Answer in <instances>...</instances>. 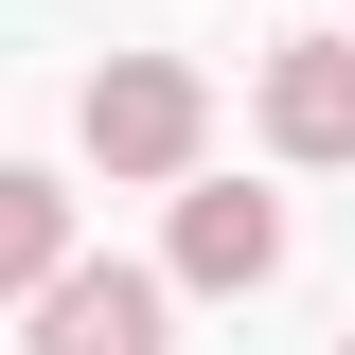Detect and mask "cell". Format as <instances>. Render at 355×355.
<instances>
[{
    "label": "cell",
    "instance_id": "obj_4",
    "mask_svg": "<svg viewBox=\"0 0 355 355\" xmlns=\"http://www.w3.org/2000/svg\"><path fill=\"white\" fill-rule=\"evenodd\" d=\"M249 107H266V142H284V160L338 178V160H355V18H338V36H284Z\"/></svg>",
    "mask_w": 355,
    "mask_h": 355
},
{
    "label": "cell",
    "instance_id": "obj_1",
    "mask_svg": "<svg viewBox=\"0 0 355 355\" xmlns=\"http://www.w3.org/2000/svg\"><path fill=\"white\" fill-rule=\"evenodd\" d=\"M71 142H89L107 178H196V142H214L196 53H107V71L71 89Z\"/></svg>",
    "mask_w": 355,
    "mask_h": 355
},
{
    "label": "cell",
    "instance_id": "obj_6",
    "mask_svg": "<svg viewBox=\"0 0 355 355\" xmlns=\"http://www.w3.org/2000/svg\"><path fill=\"white\" fill-rule=\"evenodd\" d=\"M338 355H355V338H338Z\"/></svg>",
    "mask_w": 355,
    "mask_h": 355
},
{
    "label": "cell",
    "instance_id": "obj_2",
    "mask_svg": "<svg viewBox=\"0 0 355 355\" xmlns=\"http://www.w3.org/2000/svg\"><path fill=\"white\" fill-rule=\"evenodd\" d=\"M36 355H178V284L160 266H53L36 284Z\"/></svg>",
    "mask_w": 355,
    "mask_h": 355
},
{
    "label": "cell",
    "instance_id": "obj_3",
    "mask_svg": "<svg viewBox=\"0 0 355 355\" xmlns=\"http://www.w3.org/2000/svg\"><path fill=\"white\" fill-rule=\"evenodd\" d=\"M266 266H284V196H249V178H178V249H160V284L249 302Z\"/></svg>",
    "mask_w": 355,
    "mask_h": 355
},
{
    "label": "cell",
    "instance_id": "obj_5",
    "mask_svg": "<svg viewBox=\"0 0 355 355\" xmlns=\"http://www.w3.org/2000/svg\"><path fill=\"white\" fill-rule=\"evenodd\" d=\"M53 266H71V178H36V160H0V302H36Z\"/></svg>",
    "mask_w": 355,
    "mask_h": 355
}]
</instances>
